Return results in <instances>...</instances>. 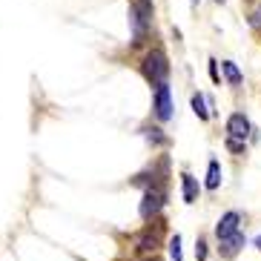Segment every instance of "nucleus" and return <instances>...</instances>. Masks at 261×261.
I'll list each match as a JSON object with an SVG mask.
<instances>
[{"label": "nucleus", "mask_w": 261, "mask_h": 261, "mask_svg": "<svg viewBox=\"0 0 261 261\" xmlns=\"http://www.w3.org/2000/svg\"><path fill=\"white\" fill-rule=\"evenodd\" d=\"M152 15H155V6L152 0H132L129 3V29H132V43L141 46L146 38V32L152 29Z\"/></svg>", "instance_id": "f257e3e1"}, {"label": "nucleus", "mask_w": 261, "mask_h": 261, "mask_svg": "<svg viewBox=\"0 0 261 261\" xmlns=\"http://www.w3.org/2000/svg\"><path fill=\"white\" fill-rule=\"evenodd\" d=\"M161 241H164V221L155 218V221H149L138 236L132 238V253L138 255V258H149V255L158 253Z\"/></svg>", "instance_id": "f03ea898"}, {"label": "nucleus", "mask_w": 261, "mask_h": 261, "mask_svg": "<svg viewBox=\"0 0 261 261\" xmlns=\"http://www.w3.org/2000/svg\"><path fill=\"white\" fill-rule=\"evenodd\" d=\"M141 75L146 77V84H149V86L167 84L169 61H167V55H164V49H149V52L141 58Z\"/></svg>", "instance_id": "7ed1b4c3"}, {"label": "nucleus", "mask_w": 261, "mask_h": 261, "mask_svg": "<svg viewBox=\"0 0 261 261\" xmlns=\"http://www.w3.org/2000/svg\"><path fill=\"white\" fill-rule=\"evenodd\" d=\"M167 184H152L146 187L144 195H141V204H138V215L141 221H155V218H161L164 207H167Z\"/></svg>", "instance_id": "20e7f679"}, {"label": "nucleus", "mask_w": 261, "mask_h": 261, "mask_svg": "<svg viewBox=\"0 0 261 261\" xmlns=\"http://www.w3.org/2000/svg\"><path fill=\"white\" fill-rule=\"evenodd\" d=\"M152 115H155V121H158V123L172 121V115H175V103H172L169 84L155 86V92H152Z\"/></svg>", "instance_id": "39448f33"}, {"label": "nucleus", "mask_w": 261, "mask_h": 261, "mask_svg": "<svg viewBox=\"0 0 261 261\" xmlns=\"http://www.w3.org/2000/svg\"><path fill=\"white\" fill-rule=\"evenodd\" d=\"M241 221H244V215L238 213V210H230V213H224L215 224V238L221 241V238H230L236 232H241Z\"/></svg>", "instance_id": "423d86ee"}, {"label": "nucleus", "mask_w": 261, "mask_h": 261, "mask_svg": "<svg viewBox=\"0 0 261 261\" xmlns=\"http://www.w3.org/2000/svg\"><path fill=\"white\" fill-rule=\"evenodd\" d=\"M253 123H250V118L244 115V112H232L230 118H227V138H238V141H247L250 135H253Z\"/></svg>", "instance_id": "0eeeda50"}, {"label": "nucleus", "mask_w": 261, "mask_h": 261, "mask_svg": "<svg viewBox=\"0 0 261 261\" xmlns=\"http://www.w3.org/2000/svg\"><path fill=\"white\" fill-rule=\"evenodd\" d=\"M244 232H236V236H230V238H221L218 241V255L221 258H232V255H238L241 253V247H244Z\"/></svg>", "instance_id": "6e6552de"}, {"label": "nucleus", "mask_w": 261, "mask_h": 261, "mask_svg": "<svg viewBox=\"0 0 261 261\" xmlns=\"http://www.w3.org/2000/svg\"><path fill=\"white\" fill-rule=\"evenodd\" d=\"M141 135H144V141L149 146H155V149L169 144V135L161 129V126H158V123H144V126H141Z\"/></svg>", "instance_id": "1a4fd4ad"}, {"label": "nucleus", "mask_w": 261, "mask_h": 261, "mask_svg": "<svg viewBox=\"0 0 261 261\" xmlns=\"http://www.w3.org/2000/svg\"><path fill=\"white\" fill-rule=\"evenodd\" d=\"M181 195H184V204H195L201 195V184H198V178H192L190 172H184L181 175Z\"/></svg>", "instance_id": "9d476101"}, {"label": "nucleus", "mask_w": 261, "mask_h": 261, "mask_svg": "<svg viewBox=\"0 0 261 261\" xmlns=\"http://www.w3.org/2000/svg\"><path fill=\"white\" fill-rule=\"evenodd\" d=\"M204 187H207L210 192H215L218 187H221V164H218V158H210V164H207V178H204Z\"/></svg>", "instance_id": "9b49d317"}, {"label": "nucleus", "mask_w": 261, "mask_h": 261, "mask_svg": "<svg viewBox=\"0 0 261 261\" xmlns=\"http://www.w3.org/2000/svg\"><path fill=\"white\" fill-rule=\"evenodd\" d=\"M190 107H192V112H195V115H198L201 121H210V115H213V112L207 109V98H204L201 92H192V98H190Z\"/></svg>", "instance_id": "f8f14e48"}, {"label": "nucleus", "mask_w": 261, "mask_h": 261, "mask_svg": "<svg viewBox=\"0 0 261 261\" xmlns=\"http://www.w3.org/2000/svg\"><path fill=\"white\" fill-rule=\"evenodd\" d=\"M221 69H224V77H227V84L238 89V86H241V81H244V77H241V69H238V66H236L232 61H224V63H221Z\"/></svg>", "instance_id": "ddd939ff"}, {"label": "nucleus", "mask_w": 261, "mask_h": 261, "mask_svg": "<svg viewBox=\"0 0 261 261\" xmlns=\"http://www.w3.org/2000/svg\"><path fill=\"white\" fill-rule=\"evenodd\" d=\"M169 258L172 261H184V250H181V236H172L169 238Z\"/></svg>", "instance_id": "4468645a"}, {"label": "nucleus", "mask_w": 261, "mask_h": 261, "mask_svg": "<svg viewBox=\"0 0 261 261\" xmlns=\"http://www.w3.org/2000/svg\"><path fill=\"white\" fill-rule=\"evenodd\" d=\"M224 146H227L232 155H244L247 152V141H238V138H227V141H224Z\"/></svg>", "instance_id": "2eb2a0df"}, {"label": "nucleus", "mask_w": 261, "mask_h": 261, "mask_svg": "<svg viewBox=\"0 0 261 261\" xmlns=\"http://www.w3.org/2000/svg\"><path fill=\"white\" fill-rule=\"evenodd\" d=\"M195 258H198V261H207V258H210L207 238H201V236H198V241H195Z\"/></svg>", "instance_id": "dca6fc26"}, {"label": "nucleus", "mask_w": 261, "mask_h": 261, "mask_svg": "<svg viewBox=\"0 0 261 261\" xmlns=\"http://www.w3.org/2000/svg\"><path fill=\"white\" fill-rule=\"evenodd\" d=\"M247 23L253 26V29H261V3L253 9V12H250V17H247Z\"/></svg>", "instance_id": "f3484780"}, {"label": "nucleus", "mask_w": 261, "mask_h": 261, "mask_svg": "<svg viewBox=\"0 0 261 261\" xmlns=\"http://www.w3.org/2000/svg\"><path fill=\"white\" fill-rule=\"evenodd\" d=\"M210 77H213L215 84L221 81V75H218V61H210Z\"/></svg>", "instance_id": "a211bd4d"}, {"label": "nucleus", "mask_w": 261, "mask_h": 261, "mask_svg": "<svg viewBox=\"0 0 261 261\" xmlns=\"http://www.w3.org/2000/svg\"><path fill=\"white\" fill-rule=\"evenodd\" d=\"M135 261H161L158 255H149V258H135Z\"/></svg>", "instance_id": "6ab92c4d"}, {"label": "nucleus", "mask_w": 261, "mask_h": 261, "mask_svg": "<svg viewBox=\"0 0 261 261\" xmlns=\"http://www.w3.org/2000/svg\"><path fill=\"white\" fill-rule=\"evenodd\" d=\"M253 244H255V247H258V250H261V236H255V241H253Z\"/></svg>", "instance_id": "aec40b11"}, {"label": "nucleus", "mask_w": 261, "mask_h": 261, "mask_svg": "<svg viewBox=\"0 0 261 261\" xmlns=\"http://www.w3.org/2000/svg\"><path fill=\"white\" fill-rule=\"evenodd\" d=\"M198 3H201V0H192V6H198Z\"/></svg>", "instance_id": "412c9836"}, {"label": "nucleus", "mask_w": 261, "mask_h": 261, "mask_svg": "<svg viewBox=\"0 0 261 261\" xmlns=\"http://www.w3.org/2000/svg\"><path fill=\"white\" fill-rule=\"evenodd\" d=\"M215 3H224V0H215Z\"/></svg>", "instance_id": "4be33fe9"}]
</instances>
